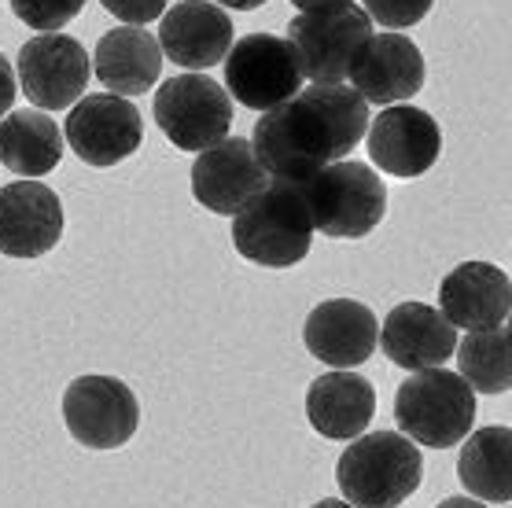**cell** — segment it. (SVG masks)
<instances>
[{"label": "cell", "instance_id": "6da1fadb", "mask_svg": "<svg viewBox=\"0 0 512 508\" xmlns=\"http://www.w3.org/2000/svg\"><path fill=\"white\" fill-rule=\"evenodd\" d=\"M369 129V104L350 85H306L262 111L251 137L258 166L273 181L303 185L317 170L347 159Z\"/></svg>", "mask_w": 512, "mask_h": 508}, {"label": "cell", "instance_id": "7a4b0ae2", "mask_svg": "<svg viewBox=\"0 0 512 508\" xmlns=\"http://www.w3.org/2000/svg\"><path fill=\"white\" fill-rule=\"evenodd\" d=\"M424 461L398 431H369L350 442L336 464L339 494L354 508H398L417 494Z\"/></svg>", "mask_w": 512, "mask_h": 508}, {"label": "cell", "instance_id": "3957f363", "mask_svg": "<svg viewBox=\"0 0 512 508\" xmlns=\"http://www.w3.org/2000/svg\"><path fill=\"white\" fill-rule=\"evenodd\" d=\"M233 243L255 266H299L314 243V221L306 210L303 188L269 177L266 188L240 214H233Z\"/></svg>", "mask_w": 512, "mask_h": 508}, {"label": "cell", "instance_id": "277c9868", "mask_svg": "<svg viewBox=\"0 0 512 508\" xmlns=\"http://www.w3.org/2000/svg\"><path fill=\"white\" fill-rule=\"evenodd\" d=\"M395 420L413 446L450 450L476 424V391L457 372L420 369L398 387Z\"/></svg>", "mask_w": 512, "mask_h": 508}, {"label": "cell", "instance_id": "5b68a950", "mask_svg": "<svg viewBox=\"0 0 512 508\" xmlns=\"http://www.w3.org/2000/svg\"><path fill=\"white\" fill-rule=\"evenodd\" d=\"M303 199L314 221V232L332 240H361L384 221L387 188L373 166L339 159L303 181Z\"/></svg>", "mask_w": 512, "mask_h": 508}, {"label": "cell", "instance_id": "8992f818", "mask_svg": "<svg viewBox=\"0 0 512 508\" xmlns=\"http://www.w3.org/2000/svg\"><path fill=\"white\" fill-rule=\"evenodd\" d=\"M373 37V19L361 4H328L314 12H299L288 23L284 41L291 45L303 78L314 85H343L358 48Z\"/></svg>", "mask_w": 512, "mask_h": 508}, {"label": "cell", "instance_id": "52a82bcc", "mask_svg": "<svg viewBox=\"0 0 512 508\" xmlns=\"http://www.w3.org/2000/svg\"><path fill=\"white\" fill-rule=\"evenodd\" d=\"M152 111L163 137L181 151H207L233 129V96L225 85L188 70L159 85Z\"/></svg>", "mask_w": 512, "mask_h": 508}, {"label": "cell", "instance_id": "ba28073f", "mask_svg": "<svg viewBox=\"0 0 512 508\" xmlns=\"http://www.w3.org/2000/svg\"><path fill=\"white\" fill-rule=\"evenodd\" d=\"M63 420L74 442L89 450H122L140 428V402L129 383L89 372L78 376L63 394Z\"/></svg>", "mask_w": 512, "mask_h": 508}, {"label": "cell", "instance_id": "9c48e42d", "mask_svg": "<svg viewBox=\"0 0 512 508\" xmlns=\"http://www.w3.org/2000/svg\"><path fill=\"white\" fill-rule=\"evenodd\" d=\"M303 89V70L277 34H247L225 56V93L251 111H273Z\"/></svg>", "mask_w": 512, "mask_h": 508}, {"label": "cell", "instance_id": "30bf717a", "mask_svg": "<svg viewBox=\"0 0 512 508\" xmlns=\"http://www.w3.org/2000/svg\"><path fill=\"white\" fill-rule=\"evenodd\" d=\"M63 133H67V144L78 159L96 166V170H111L140 148L144 122H140L137 107L122 96L93 93L70 107Z\"/></svg>", "mask_w": 512, "mask_h": 508}, {"label": "cell", "instance_id": "8fae6325", "mask_svg": "<svg viewBox=\"0 0 512 508\" xmlns=\"http://www.w3.org/2000/svg\"><path fill=\"white\" fill-rule=\"evenodd\" d=\"M89 52L82 41L67 34H37L19 48L15 78L23 81V93L34 107L59 111L74 107L89 85Z\"/></svg>", "mask_w": 512, "mask_h": 508}, {"label": "cell", "instance_id": "7c38bea8", "mask_svg": "<svg viewBox=\"0 0 512 508\" xmlns=\"http://www.w3.org/2000/svg\"><path fill=\"white\" fill-rule=\"evenodd\" d=\"M347 78L350 89L365 104H406L424 89L428 67L409 37L387 30V34H373L358 48Z\"/></svg>", "mask_w": 512, "mask_h": 508}, {"label": "cell", "instance_id": "4fadbf2b", "mask_svg": "<svg viewBox=\"0 0 512 508\" xmlns=\"http://www.w3.org/2000/svg\"><path fill=\"white\" fill-rule=\"evenodd\" d=\"M443 129L424 107L391 104L369 126V159L391 177H424L439 162Z\"/></svg>", "mask_w": 512, "mask_h": 508}, {"label": "cell", "instance_id": "5bb4252c", "mask_svg": "<svg viewBox=\"0 0 512 508\" xmlns=\"http://www.w3.org/2000/svg\"><path fill=\"white\" fill-rule=\"evenodd\" d=\"M266 170L258 166L251 140L225 137L214 148L199 151L196 166H192V196L199 207L214 210V214H240L251 199L266 188Z\"/></svg>", "mask_w": 512, "mask_h": 508}, {"label": "cell", "instance_id": "9a60e30c", "mask_svg": "<svg viewBox=\"0 0 512 508\" xmlns=\"http://www.w3.org/2000/svg\"><path fill=\"white\" fill-rule=\"evenodd\" d=\"M380 324L376 313L358 299L317 302L303 324V343L328 369H358L376 354Z\"/></svg>", "mask_w": 512, "mask_h": 508}, {"label": "cell", "instance_id": "2e32d148", "mask_svg": "<svg viewBox=\"0 0 512 508\" xmlns=\"http://www.w3.org/2000/svg\"><path fill=\"white\" fill-rule=\"evenodd\" d=\"M63 236V203L41 181H12L0 188V254L41 258Z\"/></svg>", "mask_w": 512, "mask_h": 508}, {"label": "cell", "instance_id": "e0dca14e", "mask_svg": "<svg viewBox=\"0 0 512 508\" xmlns=\"http://www.w3.org/2000/svg\"><path fill=\"white\" fill-rule=\"evenodd\" d=\"M163 59L181 70H207L222 63L233 48V19L210 0H181L159 23Z\"/></svg>", "mask_w": 512, "mask_h": 508}, {"label": "cell", "instance_id": "ac0fdd59", "mask_svg": "<svg viewBox=\"0 0 512 508\" xmlns=\"http://www.w3.org/2000/svg\"><path fill=\"white\" fill-rule=\"evenodd\" d=\"M376 347L395 361L398 369H443L457 350V328L428 302H398L387 313Z\"/></svg>", "mask_w": 512, "mask_h": 508}, {"label": "cell", "instance_id": "d6986e66", "mask_svg": "<svg viewBox=\"0 0 512 508\" xmlns=\"http://www.w3.org/2000/svg\"><path fill=\"white\" fill-rule=\"evenodd\" d=\"M512 310V284L509 273L490 262H465L450 269L439 284V313L454 328L483 332L501 328Z\"/></svg>", "mask_w": 512, "mask_h": 508}, {"label": "cell", "instance_id": "ffe728a7", "mask_svg": "<svg viewBox=\"0 0 512 508\" xmlns=\"http://www.w3.org/2000/svg\"><path fill=\"white\" fill-rule=\"evenodd\" d=\"M306 416L325 439H358L376 416V387L361 372L332 369L310 383Z\"/></svg>", "mask_w": 512, "mask_h": 508}, {"label": "cell", "instance_id": "44dd1931", "mask_svg": "<svg viewBox=\"0 0 512 508\" xmlns=\"http://www.w3.org/2000/svg\"><path fill=\"white\" fill-rule=\"evenodd\" d=\"M96 78L115 96H144L163 74V48L144 26H115L100 37L93 56Z\"/></svg>", "mask_w": 512, "mask_h": 508}, {"label": "cell", "instance_id": "7402d4cb", "mask_svg": "<svg viewBox=\"0 0 512 508\" xmlns=\"http://www.w3.org/2000/svg\"><path fill=\"white\" fill-rule=\"evenodd\" d=\"M63 159V137L56 118L45 111H12L0 118V166L26 181H41Z\"/></svg>", "mask_w": 512, "mask_h": 508}, {"label": "cell", "instance_id": "603a6c76", "mask_svg": "<svg viewBox=\"0 0 512 508\" xmlns=\"http://www.w3.org/2000/svg\"><path fill=\"white\" fill-rule=\"evenodd\" d=\"M457 475L476 501L509 505L512 501V431L505 424L468 431Z\"/></svg>", "mask_w": 512, "mask_h": 508}, {"label": "cell", "instance_id": "cb8c5ba5", "mask_svg": "<svg viewBox=\"0 0 512 508\" xmlns=\"http://www.w3.org/2000/svg\"><path fill=\"white\" fill-rule=\"evenodd\" d=\"M509 328H483L457 339V376L479 394H505L512 387Z\"/></svg>", "mask_w": 512, "mask_h": 508}, {"label": "cell", "instance_id": "d4e9b609", "mask_svg": "<svg viewBox=\"0 0 512 508\" xmlns=\"http://www.w3.org/2000/svg\"><path fill=\"white\" fill-rule=\"evenodd\" d=\"M82 8L85 0H12V12L37 34H59Z\"/></svg>", "mask_w": 512, "mask_h": 508}, {"label": "cell", "instance_id": "484cf974", "mask_svg": "<svg viewBox=\"0 0 512 508\" xmlns=\"http://www.w3.org/2000/svg\"><path fill=\"white\" fill-rule=\"evenodd\" d=\"M435 8V0H365V15L387 30H406L424 23V15Z\"/></svg>", "mask_w": 512, "mask_h": 508}, {"label": "cell", "instance_id": "4316f807", "mask_svg": "<svg viewBox=\"0 0 512 508\" xmlns=\"http://www.w3.org/2000/svg\"><path fill=\"white\" fill-rule=\"evenodd\" d=\"M107 12L122 19V26H148L155 19H163L170 0H100Z\"/></svg>", "mask_w": 512, "mask_h": 508}, {"label": "cell", "instance_id": "83f0119b", "mask_svg": "<svg viewBox=\"0 0 512 508\" xmlns=\"http://www.w3.org/2000/svg\"><path fill=\"white\" fill-rule=\"evenodd\" d=\"M15 93H19V85H15L12 59L0 52V118H4L15 107Z\"/></svg>", "mask_w": 512, "mask_h": 508}, {"label": "cell", "instance_id": "f1b7e54d", "mask_svg": "<svg viewBox=\"0 0 512 508\" xmlns=\"http://www.w3.org/2000/svg\"><path fill=\"white\" fill-rule=\"evenodd\" d=\"M210 4H218V8H233V12H255V8H262L266 0H210Z\"/></svg>", "mask_w": 512, "mask_h": 508}, {"label": "cell", "instance_id": "f546056e", "mask_svg": "<svg viewBox=\"0 0 512 508\" xmlns=\"http://www.w3.org/2000/svg\"><path fill=\"white\" fill-rule=\"evenodd\" d=\"M299 12H314V8H328V4H350V0H291Z\"/></svg>", "mask_w": 512, "mask_h": 508}, {"label": "cell", "instance_id": "4dcf8cb0", "mask_svg": "<svg viewBox=\"0 0 512 508\" xmlns=\"http://www.w3.org/2000/svg\"><path fill=\"white\" fill-rule=\"evenodd\" d=\"M439 508H487L483 501H476V497H446Z\"/></svg>", "mask_w": 512, "mask_h": 508}, {"label": "cell", "instance_id": "1f68e13d", "mask_svg": "<svg viewBox=\"0 0 512 508\" xmlns=\"http://www.w3.org/2000/svg\"><path fill=\"white\" fill-rule=\"evenodd\" d=\"M314 508H354V505H347V501H336V497H328V501H317Z\"/></svg>", "mask_w": 512, "mask_h": 508}]
</instances>
